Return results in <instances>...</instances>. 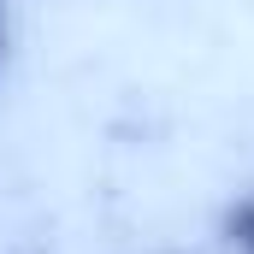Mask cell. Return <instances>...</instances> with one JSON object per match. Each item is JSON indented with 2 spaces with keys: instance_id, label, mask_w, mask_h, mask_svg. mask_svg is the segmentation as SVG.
I'll return each instance as SVG.
<instances>
[{
  "instance_id": "obj_1",
  "label": "cell",
  "mask_w": 254,
  "mask_h": 254,
  "mask_svg": "<svg viewBox=\"0 0 254 254\" xmlns=\"http://www.w3.org/2000/svg\"><path fill=\"white\" fill-rule=\"evenodd\" d=\"M231 243H237L243 254H254V195L237 201V213H231Z\"/></svg>"
}]
</instances>
